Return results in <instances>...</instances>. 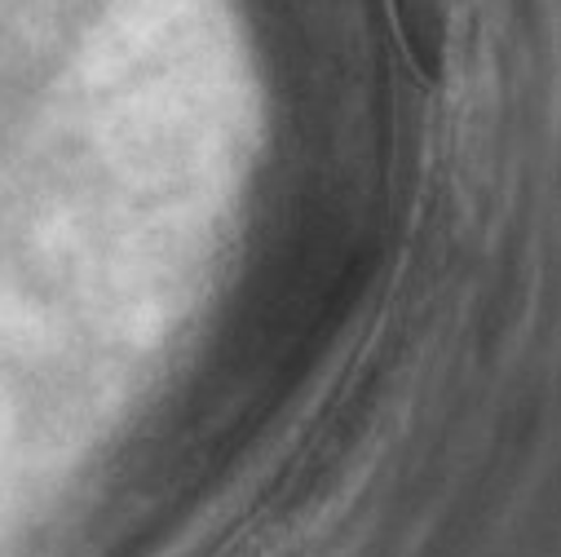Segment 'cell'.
<instances>
[{
    "label": "cell",
    "instance_id": "obj_1",
    "mask_svg": "<svg viewBox=\"0 0 561 557\" xmlns=\"http://www.w3.org/2000/svg\"><path fill=\"white\" fill-rule=\"evenodd\" d=\"M393 23L402 32L407 58L425 76H438L451 41V0H393Z\"/></svg>",
    "mask_w": 561,
    "mask_h": 557
}]
</instances>
